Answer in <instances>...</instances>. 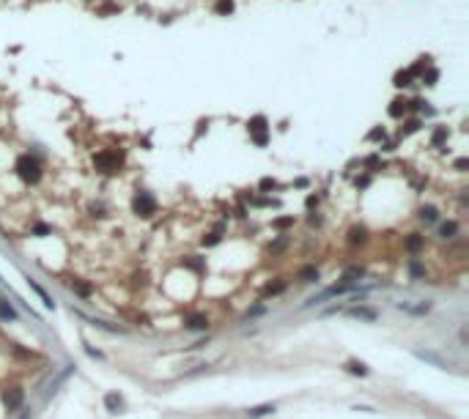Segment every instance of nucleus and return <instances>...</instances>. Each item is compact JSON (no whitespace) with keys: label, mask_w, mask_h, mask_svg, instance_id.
<instances>
[{"label":"nucleus","mask_w":469,"mask_h":419,"mask_svg":"<svg viewBox=\"0 0 469 419\" xmlns=\"http://www.w3.org/2000/svg\"><path fill=\"white\" fill-rule=\"evenodd\" d=\"M299 277H302V282H316L318 280V269L316 266H308V269H302V272H299Z\"/></svg>","instance_id":"obj_9"},{"label":"nucleus","mask_w":469,"mask_h":419,"mask_svg":"<svg viewBox=\"0 0 469 419\" xmlns=\"http://www.w3.org/2000/svg\"><path fill=\"white\" fill-rule=\"evenodd\" d=\"M74 290L80 296H91V285H85V282H74Z\"/></svg>","instance_id":"obj_19"},{"label":"nucleus","mask_w":469,"mask_h":419,"mask_svg":"<svg viewBox=\"0 0 469 419\" xmlns=\"http://www.w3.org/2000/svg\"><path fill=\"white\" fill-rule=\"evenodd\" d=\"M445 129H437V134H433V143H442V140H445Z\"/></svg>","instance_id":"obj_26"},{"label":"nucleus","mask_w":469,"mask_h":419,"mask_svg":"<svg viewBox=\"0 0 469 419\" xmlns=\"http://www.w3.org/2000/svg\"><path fill=\"white\" fill-rule=\"evenodd\" d=\"M404 112H406V101H392V107H390V116L392 118H400V116H404Z\"/></svg>","instance_id":"obj_12"},{"label":"nucleus","mask_w":469,"mask_h":419,"mask_svg":"<svg viewBox=\"0 0 469 419\" xmlns=\"http://www.w3.org/2000/svg\"><path fill=\"white\" fill-rule=\"evenodd\" d=\"M272 225H275L277 231H285V227H291V225H294V217H280V219H275V222H272Z\"/></svg>","instance_id":"obj_17"},{"label":"nucleus","mask_w":469,"mask_h":419,"mask_svg":"<svg viewBox=\"0 0 469 419\" xmlns=\"http://www.w3.org/2000/svg\"><path fill=\"white\" fill-rule=\"evenodd\" d=\"M203 244H206V247H214V244H220V236H217V233H212V236H209V239H203Z\"/></svg>","instance_id":"obj_23"},{"label":"nucleus","mask_w":469,"mask_h":419,"mask_svg":"<svg viewBox=\"0 0 469 419\" xmlns=\"http://www.w3.org/2000/svg\"><path fill=\"white\" fill-rule=\"evenodd\" d=\"M406 83H409V74H398L395 77V85H406Z\"/></svg>","instance_id":"obj_25"},{"label":"nucleus","mask_w":469,"mask_h":419,"mask_svg":"<svg viewBox=\"0 0 469 419\" xmlns=\"http://www.w3.org/2000/svg\"><path fill=\"white\" fill-rule=\"evenodd\" d=\"M455 231H458V225H455V222H445V225L439 227V233L445 236V239H453V236H455Z\"/></svg>","instance_id":"obj_13"},{"label":"nucleus","mask_w":469,"mask_h":419,"mask_svg":"<svg viewBox=\"0 0 469 419\" xmlns=\"http://www.w3.org/2000/svg\"><path fill=\"white\" fill-rule=\"evenodd\" d=\"M0 318H6V321H14L17 318V313H14V307H11L6 299H0Z\"/></svg>","instance_id":"obj_7"},{"label":"nucleus","mask_w":469,"mask_h":419,"mask_svg":"<svg viewBox=\"0 0 469 419\" xmlns=\"http://www.w3.org/2000/svg\"><path fill=\"white\" fill-rule=\"evenodd\" d=\"M382 137H384V132H382V129H373V132L368 134V140H382Z\"/></svg>","instance_id":"obj_24"},{"label":"nucleus","mask_w":469,"mask_h":419,"mask_svg":"<svg viewBox=\"0 0 469 419\" xmlns=\"http://www.w3.org/2000/svg\"><path fill=\"white\" fill-rule=\"evenodd\" d=\"M365 272H362V269H359V266H351V269H346V274H343V280L346 282H357L359 280V277H362Z\"/></svg>","instance_id":"obj_11"},{"label":"nucleus","mask_w":469,"mask_h":419,"mask_svg":"<svg viewBox=\"0 0 469 419\" xmlns=\"http://www.w3.org/2000/svg\"><path fill=\"white\" fill-rule=\"evenodd\" d=\"M105 405H107V408H110V411H118V405H121V397H118V395H113V392H110V395L105 397Z\"/></svg>","instance_id":"obj_16"},{"label":"nucleus","mask_w":469,"mask_h":419,"mask_svg":"<svg viewBox=\"0 0 469 419\" xmlns=\"http://www.w3.org/2000/svg\"><path fill=\"white\" fill-rule=\"evenodd\" d=\"M283 290H285V285H283V282H277V285H269V288H266V296H272V293H283Z\"/></svg>","instance_id":"obj_21"},{"label":"nucleus","mask_w":469,"mask_h":419,"mask_svg":"<svg viewBox=\"0 0 469 419\" xmlns=\"http://www.w3.org/2000/svg\"><path fill=\"white\" fill-rule=\"evenodd\" d=\"M17 170H19V175H22L25 181H30V184H36V181L42 178V170H39V162H36V159H30V157H19V162H17Z\"/></svg>","instance_id":"obj_1"},{"label":"nucleus","mask_w":469,"mask_h":419,"mask_svg":"<svg viewBox=\"0 0 469 419\" xmlns=\"http://www.w3.org/2000/svg\"><path fill=\"white\" fill-rule=\"evenodd\" d=\"M349 313L354 315V318H365V321L376 318V313H373V310H365V307H354V310H349Z\"/></svg>","instance_id":"obj_10"},{"label":"nucleus","mask_w":469,"mask_h":419,"mask_svg":"<svg viewBox=\"0 0 469 419\" xmlns=\"http://www.w3.org/2000/svg\"><path fill=\"white\" fill-rule=\"evenodd\" d=\"M135 211L140 214V217H151V214L156 211V203L151 195H146V192H140L138 198H135Z\"/></svg>","instance_id":"obj_2"},{"label":"nucleus","mask_w":469,"mask_h":419,"mask_svg":"<svg viewBox=\"0 0 469 419\" xmlns=\"http://www.w3.org/2000/svg\"><path fill=\"white\" fill-rule=\"evenodd\" d=\"M263 129H266V121H263L261 116L250 121V132H253V137H255V143H258V145L266 143V132H263Z\"/></svg>","instance_id":"obj_4"},{"label":"nucleus","mask_w":469,"mask_h":419,"mask_svg":"<svg viewBox=\"0 0 469 419\" xmlns=\"http://www.w3.org/2000/svg\"><path fill=\"white\" fill-rule=\"evenodd\" d=\"M349 373H354V375H368V367H365L362 362H349Z\"/></svg>","instance_id":"obj_15"},{"label":"nucleus","mask_w":469,"mask_h":419,"mask_svg":"<svg viewBox=\"0 0 469 419\" xmlns=\"http://www.w3.org/2000/svg\"><path fill=\"white\" fill-rule=\"evenodd\" d=\"M22 400H25V392L19 389V387L9 389V392H6V395H3V405H6V408H9V411H17L19 405H22Z\"/></svg>","instance_id":"obj_3"},{"label":"nucleus","mask_w":469,"mask_h":419,"mask_svg":"<svg viewBox=\"0 0 469 419\" xmlns=\"http://www.w3.org/2000/svg\"><path fill=\"white\" fill-rule=\"evenodd\" d=\"M409 272H412L414 277H423V272H425V269H423V266H420V263H417V260H412V263H409Z\"/></svg>","instance_id":"obj_20"},{"label":"nucleus","mask_w":469,"mask_h":419,"mask_svg":"<svg viewBox=\"0 0 469 419\" xmlns=\"http://www.w3.org/2000/svg\"><path fill=\"white\" fill-rule=\"evenodd\" d=\"M417 126H420V121H409V124H406V129H400V134H412Z\"/></svg>","instance_id":"obj_22"},{"label":"nucleus","mask_w":469,"mask_h":419,"mask_svg":"<svg viewBox=\"0 0 469 419\" xmlns=\"http://www.w3.org/2000/svg\"><path fill=\"white\" fill-rule=\"evenodd\" d=\"M420 217H423L425 222H437V208H433V206L423 208V211H420Z\"/></svg>","instance_id":"obj_18"},{"label":"nucleus","mask_w":469,"mask_h":419,"mask_svg":"<svg viewBox=\"0 0 469 419\" xmlns=\"http://www.w3.org/2000/svg\"><path fill=\"white\" fill-rule=\"evenodd\" d=\"M261 189H275V181H272V178H263V181H261Z\"/></svg>","instance_id":"obj_27"},{"label":"nucleus","mask_w":469,"mask_h":419,"mask_svg":"<svg viewBox=\"0 0 469 419\" xmlns=\"http://www.w3.org/2000/svg\"><path fill=\"white\" fill-rule=\"evenodd\" d=\"M184 326L189 329V332H203V329L209 326V321H206V315H189V318L184 321Z\"/></svg>","instance_id":"obj_5"},{"label":"nucleus","mask_w":469,"mask_h":419,"mask_svg":"<svg viewBox=\"0 0 469 419\" xmlns=\"http://www.w3.org/2000/svg\"><path fill=\"white\" fill-rule=\"evenodd\" d=\"M272 411H275V405H258V408H250V411H247V416H250V419H258V416L272 414Z\"/></svg>","instance_id":"obj_8"},{"label":"nucleus","mask_w":469,"mask_h":419,"mask_svg":"<svg viewBox=\"0 0 469 419\" xmlns=\"http://www.w3.org/2000/svg\"><path fill=\"white\" fill-rule=\"evenodd\" d=\"M285 247V241L280 239V241H275V244H272V249H275V252H277V249H283Z\"/></svg>","instance_id":"obj_28"},{"label":"nucleus","mask_w":469,"mask_h":419,"mask_svg":"<svg viewBox=\"0 0 469 419\" xmlns=\"http://www.w3.org/2000/svg\"><path fill=\"white\" fill-rule=\"evenodd\" d=\"M423 244H425V241H423V236H420V233H412L409 239H406V249H409V252H420Z\"/></svg>","instance_id":"obj_6"},{"label":"nucleus","mask_w":469,"mask_h":419,"mask_svg":"<svg viewBox=\"0 0 469 419\" xmlns=\"http://www.w3.org/2000/svg\"><path fill=\"white\" fill-rule=\"evenodd\" d=\"M96 165L107 170V167H113V165H115V157H110V154H99V157H96Z\"/></svg>","instance_id":"obj_14"}]
</instances>
